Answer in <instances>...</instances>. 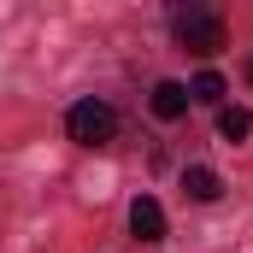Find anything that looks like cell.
Here are the masks:
<instances>
[{"instance_id":"6da1fadb","label":"cell","mask_w":253,"mask_h":253,"mask_svg":"<svg viewBox=\"0 0 253 253\" xmlns=\"http://www.w3.org/2000/svg\"><path fill=\"white\" fill-rule=\"evenodd\" d=\"M171 36L183 42V53H194V59H212V53L230 47V30H224V18L212 6H177L171 12Z\"/></svg>"},{"instance_id":"7a4b0ae2","label":"cell","mask_w":253,"mask_h":253,"mask_svg":"<svg viewBox=\"0 0 253 253\" xmlns=\"http://www.w3.org/2000/svg\"><path fill=\"white\" fill-rule=\"evenodd\" d=\"M65 129H71V141H77V147H106V141L118 135V112H112L106 100H94V94H88V100H77V106L65 112Z\"/></svg>"},{"instance_id":"3957f363","label":"cell","mask_w":253,"mask_h":253,"mask_svg":"<svg viewBox=\"0 0 253 253\" xmlns=\"http://www.w3.org/2000/svg\"><path fill=\"white\" fill-rule=\"evenodd\" d=\"M129 236L135 242H165V206L153 194H135L129 200Z\"/></svg>"},{"instance_id":"277c9868","label":"cell","mask_w":253,"mask_h":253,"mask_svg":"<svg viewBox=\"0 0 253 253\" xmlns=\"http://www.w3.org/2000/svg\"><path fill=\"white\" fill-rule=\"evenodd\" d=\"M189 112V83H153V118H183Z\"/></svg>"},{"instance_id":"5b68a950","label":"cell","mask_w":253,"mask_h":253,"mask_svg":"<svg viewBox=\"0 0 253 253\" xmlns=\"http://www.w3.org/2000/svg\"><path fill=\"white\" fill-rule=\"evenodd\" d=\"M183 194H189V200H218V194H224V183H218V171L189 165V171H183Z\"/></svg>"},{"instance_id":"8992f818","label":"cell","mask_w":253,"mask_h":253,"mask_svg":"<svg viewBox=\"0 0 253 253\" xmlns=\"http://www.w3.org/2000/svg\"><path fill=\"white\" fill-rule=\"evenodd\" d=\"M218 135H224V141H248L253 135V112L248 106H224V112H218Z\"/></svg>"},{"instance_id":"52a82bcc","label":"cell","mask_w":253,"mask_h":253,"mask_svg":"<svg viewBox=\"0 0 253 253\" xmlns=\"http://www.w3.org/2000/svg\"><path fill=\"white\" fill-rule=\"evenodd\" d=\"M189 100H206V106H218V100H224V77H218V71H200V77L189 83Z\"/></svg>"},{"instance_id":"ba28073f","label":"cell","mask_w":253,"mask_h":253,"mask_svg":"<svg viewBox=\"0 0 253 253\" xmlns=\"http://www.w3.org/2000/svg\"><path fill=\"white\" fill-rule=\"evenodd\" d=\"M248 77H253V59H248Z\"/></svg>"}]
</instances>
